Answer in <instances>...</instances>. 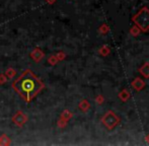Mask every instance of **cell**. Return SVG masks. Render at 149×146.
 Segmentation results:
<instances>
[{"label": "cell", "instance_id": "cell-3", "mask_svg": "<svg viewBox=\"0 0 149 146\" xmlns=\"http://www.w3.org/2000/svg\"><path fill=\"white\" fill-rule=\"evenodd\" d=\"M104 122H106L107 126L114 127L117 124V122H118V119L116 118V116L114 114H108L106 119H104Z\"/></svg>", "mask_w": 149, "mask_h": 146}, {"label": "cell", "instance_id": "cell-1", "mask_svg": "<svg viewBox=\"0 0 149 146\" xmlns=\"http://www.w3.org/2000/svg\"><path fill=\"white\" fill-rule=\"evenodd\" d=\"M15 89L26 99H31L41 89L42 83L30 72H26L14 82Z\"/></svg>", "mask_w": 149, "mask_h": 146}, {"label": "cell", "instance_id": "cell-2", "mask_svg": "<svg viewBox=\"0 0 149 146\" xmlns=\"http://www.w3.org/2000/svg\"><path fill=\"white\" fill-rule=\"evenodd\" d=\"M133 20L136 22L138 26L141 30L146 31L149 29V10L147 8H143L135 17L133 18Z\"/></svg>", "mask_w": 149, "mask_h": 146}, {"label": "cell", "instance_id": "cell-4", "mask_svg": "<svg viewBox=\"0 0 149 146\" xmlns=\"http://www.w3.org/2000/svg\"><path fill=\"white\" fill-rule=\"evenodd\" d=\"M141 72L144 74V76L148 77L149 76V65H145L143 68L141 69Z\"/></svg>", "mask_w": 149, "mask_h": 146}]
</instances>
